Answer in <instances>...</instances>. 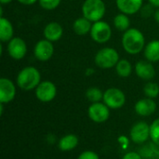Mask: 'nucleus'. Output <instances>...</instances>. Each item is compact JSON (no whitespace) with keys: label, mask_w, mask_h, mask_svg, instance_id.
Instances as JSON below:
<instances>
[{"label":"nucleus","mask_w":159,"mask_h":159,"mask_svg":"<svg viewBox=\"0 0 159 159\" xmlns=\"http://www.w3.org/2000/svg\"><path fill=\"white\" fill-rule=\"evenodd\" d=\"M122 46L126 52L130 55L139 54L145 48L143 34L137 28H129L122 36Z\"/></svg>","instance_id":"1"},{"label":"nucleus","mask_w":159,"mask_h":159,"mask_svg":"<svg viewBox=\"0 0 159 159\" xmlns=\"http://www.w3.org/2000/svg\"><path fill=\"white\" fill-rule=\"evenodd\" d=\"M41 83L40 72L33 66H26L17 75V85L23 90H32Z\"/></svg>","instance_id":"2"},{"label":"nucleus","mask_w":159,"mask_h":159,"mask_svg":"<svg viewBox=\"0 0 159 159\" xmlns=\"http://www.w3.org/2000/svg\"><path fill=\"white\" fill-rule=\"evenodd\" d=\"M105 11L106 7L102 0H85L82 5L83 16L91 22L102 20Z\"/></svg>","instance_id":"3"},{"label":"nucleus","mask_w":159,"mask_h":159,"mask_svg":"<svg viewBox=\"0 0 159 159\" xmlns=\"http://www.w3.org/2000/svg\"><path fill=\"white\" fill-rule=\"evenodd\" d=\"M95 64L102 69H110L116 67L119 61V54L113 48H103L100 49L94 58Z\"/></svg>","instance_id":"4"},{"label":"nucleus","mask_w":159,"mask_h":159,"mask_svg":"<svg viewBox=\"0 0 159 159\" xmlns=\"http://www.w3.org/2000/svg\"><path fill=\"white\" fill-rule=\"evenodd\" d=\"M90 36L95 42L99 44L106 43L112 37L111 26L103 20L93 22L90 31Z\"/></svg>","instance_id":"5"},{"label":"nucleus","mask_w":159,"mask_h":159,"mask_svg":"<svg viewBox=\"0 0 159 159\" xmlns=\"http://www.w3.org/2000/svg\"><path fill=\"white\" fill-rule=\"evenodd\" d=\"M102 101L110 109H119L124 106L126 102V96L121 89L111 88L104 91Z\"/></svg>","instance_id":"6"},{"label":"nucleus","mask_w":159,"mask_h":159,"mask_svg":"<svg viewBox=\"0 0 159 159\" xmlns=\"http://www.w3.org/2000/svg\"><path fill=\"white\" fill-rule=\"evenodd\" d=\"M89 118L96 123H103L110 116V108L103 102H94L88 110Z\"/></svg>","instance_id":"7"},{"label":"nucleus","mask_w":159,"mask_h":159,"mask_svg":"<svg viewBox=\"0 0 159 159\" xmlns=\"http://www.w3.org/2000/svg\"><path fill=\"white\" fill-rule=\"evenodd\" d=\"M57 94V88L51 81H43L35 89V96L42 102H51Z\"/></svg>","instance_id":"8"},{"label":"nucleus","mask_w":159,"mask_h":159,"mask_svg":"<svg viewBox=\"0 0 159 159\" xmlns=\"http://www.w3.org/2000/svg\"><path fill=\"white\" fill-rule=\"evenodd\" d=\"M53 53H54V47L52 45V42L47 39L39 40L35 44L34 48V57L40 61H48V60L51 59Z\"/></svg>","instance_id":"9"},{"label":"nucleus","mask_w":159,"mask_h":159,"mask_svg":"<svg viewBox=\"0 0 159 159\" xmlns=\"http://www.w3.org/2000/svg\"><path fill=\"white\" fill-rule=\"evenodd\" d=\"M8 55L16 60H21L27 53V46L23 39L20 37H13L7 44Z\"/></svg>","instance_id":"10"},{"label":"nucleus","mask_w":159,"mask_h":159,"mask_svg":"<svg viewBox=\"0 0 159 159\" xmlns=\"http://www.w3.org/2000/svg\"><path fill=\"white\" fill-rule=\"evenodd\" d=\"M150 137V126L144 122L140 121L136 123L130 130V138L132 142L138 144L145 143Z\"/></svg>","instance_id":"11"},{"label":"nucleus","mask_w":159,"mask_h":159,"mask_svg":"<svg viewBox=\"0 0 159 159\" xmlns=\"http://www.w3.org/2000/svg\"><path fill=\"white\" fill-rule=\"evenodd\" d=\"M16 96V88L14 83L6 77L0 79V102L8 103L14 100Z\"/></svg>","instance_id":"12"},{"label":"nucleus","mask_w":159,"mask_h":159,"mask_svg":"<svg viewBox=\"0 0 159 159\" xmlns=\"http://www.w3.org/2000/svg\"><path fill=\"white\" fill-rule=\"evenodd\" d=\"M135 73L143 80L150 81L156 75V69L151 61H140L135 65Z\"/></svg>","instance_id":"13"},{"label":"nucleus","mask_w":159,"mask_h":159,"mask_svg":"<svg viewBox=\"0 0 159 159\" xmlns=\"http://www.w3.org/2000/svg\"><path fill=\"white\" fill-rule=\"evenodd\" d=\"M117 8L127 15H132L141 10L143 0H116Z\"/></svg>","instance_id":"14"},{"label":"nucleus","mask_w":159,"mask_h":159,"mask_svg":"<svg viewBox=\"0 0 159 159\" xmlns=\"http://www.w3.org/2000/svg\"><path fill=\"white\" fill-rule=\"evenodd\" d=\"M157 110V103L153 99L145 98L138 101L135 104V112L141 116H148Z\"/></svg>","instance_id":"15"},{"label":"nucleus","mask_w":159,"mask_h":159,"mask_svg":"<svg viewBox=\"0 0 159 159\" xmlns=\"http://www.w3.org/2000/svg\"><path fill=\"white\" fill-rule=\"evenodd\" d=\"M43 34H44L45 39L50 42H55L61 38L62 34H63V29L60 23L56 21H51V22H48L45 26Z\"/></svg>","instance_id":"16"},{"label":"nucleus","mask_w":159,"mask_h":159,"mask_svg":"<svg viewBox=\"0 0 159 159\" xmlns=\"http://www.w3.org/2000/svg\"><path fill=\"white\" fill-rule=\"evenodd\" d=\"M12 23L6 18H0V40L1 42H9L14 36Z\"/></svg>","instance_id":"17"},{"label":"nucleus","mask_w":159,"mask_h":159,"mask_svg":"<svg viewBox=\"0 0 159 159\" xmlns=\"http://www.w3.org/2000/svg\"><path fill=\"white\" fill-rule=\"evenodd\" d=\"M144 57L148 61H159V40H153L145 45Z\"/></svg>","instance_id":"18"},{"label":"nucleus","mask_w":159,"mask_h":159,"mask_svg":"<svg viewBox=\"0 0 159 159\" xmlns=\"http://www.w3.org/2000/svg\"><path fill=\"white\" fill-rule=\"evenodd\" d=\"M91 27H92L91 21L88 20L87 18H85L84 16L76 19L73 24L74 32L78 35H85L90 33Z\"/></svg>","instance_id":"19"},{"label":"nucleus","mask_w":159,"mask_h":159,"mask_svg":"<svg viewBox=\"0 0 159 159\" xmlns=\"http://www.w3.org/2000/svg\"><path fill=\"white\" fill-rule=\"evenodd\" d=\"M78 145V138L74 134H67L63 136L59 142V148L61 151H71Z\"/></svg>","instance_id":"20"},{"label":"nucleus","mask_w":159,"mask_h":159,"mask_svg":"<svg viewBox=\"0 0 159 159\" xmlns=\"http://www.w3.org/2000/svg\"><path fill=\"white\" fill-rule=\"evenodd\" d=\"M140 155L145 159L159 158V145L153 142L147 143L140 149Z\"/></svg>","instance_id":"21"},{"label":"nucleus","mask_w":159,"mask_h":159,"mask_svg":"<svg viewBox=\"0 0 159 159\" xmlns=\"http://www.w3.org/2000/svg\"><path fill=\"white\" fill-rule=\"evenodd\" d=\"M114 25L116 30L120 32H126L129 29L130 20L127 14L125 13H119L114 18Z\"/></svg>","instance_id":"22"},{"label":"nucleus","mask_w":159,"mask_h":159,"mask_svg":"<svg viewBox=\"0 0 159 159\" xmlns=\"http://www.w3.org/2000/svg\"><path fill=\"white\" fill-rule=\"evenodd\" d=\"M116 74L119 76H121V77H129L132 73L131 63L129 61L125 60V59L119 60V61L116 65Z\"/></svg>","instance_id":"23"},{"label":"nucleus","mask_w":159,"mask_h":159,"mask_svg":"<svg viewBox=\"0 0 159 159\" xmlns=\"http://www.w3.org/2000/svg\"><path fill=\"white\" fill-rule=\"evenodd\" d=\"M86 97L92 103L100 102L103 99V92L99 88L92 87L86 91Z\"/></svg>","instance_id":"24"},{"label":"nucleus","mask_w":159,"mask_h":159,"mask_svg":"<svg viewBox=\"0 0 159 159\" xmlns=\"http://www.w3.org/2000/svg\"><path fill=\"white\" fill-rule=\"evenodd\" d=\"M143 92L147 98L155 99L159 95V86L155 82H148L143 88Z\"/></svg>","instance_id":"25"},{"label":"nucleus","mask_w":159,"mask_h":159,"mask_svg":"<svg viewBox=\"0 0 159 159\" xmlns=\"http://www.w3.org/2000/svg\"><path fill=\"white\" fill-rule=\"evenodd\" d=\"M150 138L153 143L159 145V118L150 125Z\"/></svg>","instance_id":"26"},{"label":"nucleus","mask_w":159,"mask_h":159,"mask_svg":"<svg viewBox=\"0 0 159 159\" xmlns=\"http://www.w3.org/2000/svg\"><path fill=\"white\" fill-rule=\"evenodd\" d=\"M61 0H38L39 5L46 10H53L59 7Z\"/></svg>","instance_id":"27"},{"label":"nucleus","mask_w":159,"mask_h":159,"mask_svg":"<svg viewBox=\"0 0 159 159\" xmlns=\"http://www.w3.org/2000/svg\"><path fill=\"white\" fill-rule=\"evenodd\" d=\"M154 7H154L152 4H148V5H145V6L142 7V8H141V10H140L142 16L144 17V18H148V17L154 15V14H155Z\"/></svg>","instance_id":"28"},{"label":"nucleus","mask_w":159,"mask_h":159,"mask_svg":"<svg viewBox=\"0 0 159 159\" xmlns=\"http://www.w3.org/2000/svg\"><path fill=\"white\" fill-rule=\"evenodd\" d=\"M77 159H100L97 153L93 151H85L83 152Z\"/></svg>","instance_id":"29"},{"label":"nucleus","mask_w":159,"mask_h":159,"mask_svg":"<svg viewBox=\"0 0 159 159\" xmlns=\"http://www.w3.org/2000/svg\"><path fill=\"white\" fill-rule=\"evenodd\" d=\"M122 159H143V157L140 155V153L130 152V153L126 154Z\"/></svg>","instance_id":"30"},{"label":"nucleus","mask_w":159,"mask_h":159,"mask_svg":"<svg viewBox=\"0 0 159 159\" xmlns=\"http://www.w3.org/2000/svg\"><path fill=\"white\" fill-rule=\"evenodd\" d=\"M19 3H20V4H22V5H33V4H34L36 1H38V0H17Z\"/></svg>","instance_id":"31"},{"label":"nucleus","mask_w":159,"mask_h":159,"mask_svg":"<svg viewBox=\"0 0 159 159\" xmlns=\"http://www.w3.org/2000/svg\"><path fill=\"white\" fill-rule=\"evenodd\" d=\"M150 4H152L155 7H159V0H149Z\"/></svg>","instance_id":"32"},{"label":"nucleus","mask_w":159,"mask_h":159,"mask_svg":"<svg viewBox=\"0 0 159 159\" xmlns=\"http://www.w3.org/2000/svg\"><path fill=\"white\" fill-rule=\"evenodd\" d=\"M154 17H155V20H157V22L159 23V7L155 11V14H154Z\"/></svg>","instance_id":"33"},{"label":"nucleus","mask_w":159,"mask_h":159,"mask_svg":"<svg viewBox=\"0 0 159 159\" xmlns=\"http://www.w3.org/2000/svg\"><path fill=\"white\" fill-rule=\"evenodd\" d=\"M93 73H94V70L92 68H89V69L86 70V75H91Z\"/></svg>","instance_id":"34"},{"label":"nucleus","mask_w":159,"mask_h":159,"mask_svg":"<svg viewBox=\"0 0 159 159\" xmlns=\"http://www.w3.org/2000/svg\"><path fill=\"white\" fill-rule=\"evenodd\" d=\"M13 0H0V2H1V4H9L10 2H12Z\"/></svg>","instance_id":"35"}]
</instances>
